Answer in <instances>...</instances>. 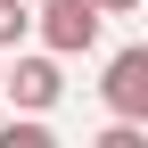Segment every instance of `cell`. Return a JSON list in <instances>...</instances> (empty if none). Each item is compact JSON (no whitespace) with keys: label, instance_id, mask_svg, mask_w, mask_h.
Returning a JSON list of instances; mask_svg holds the SVG:
<instances>
[{"label":"cell","instance_id":"obj_1","mask_svg":"<svg viewBox=\"0 0 148 148\" xmlns=\"http://www.w3.org/2000/svg\"><path fill=\"white\" fill-rule=\"evenodd\" d=\"M99 0H33V33H41L49 58H82V49H99Z\"/></svg>","mask_w":148,"mask_h":148},{"label":"cell","instance_id":"obj_2","mask_svg":"<svg viewBox=\"0 0 148 148\" xmlns=\"http://www.w3.org/2000/svg\"><path fill=\"white\" fill-rule=\"evenodd\" d=\"M0 99H8V107H25V115H49V107L66 99L58 58H49V49H25L16 66H0Z\"/></svg>","mask_w":148,"mask_h":148},{"label":"cell","instance_id":"obj_3","mask_svg":"<svg viewBox=\"0 0 148 148\" xmlns=\"http://www.w3.org/2000/svg\"><path fill=\"white\" fill-rule=\"evenodd\" d=\"M99 99H107V115H123V123H148V49H115L99 74Z\"/></svg>","mask_w":148,"mask_h":148},{"label":"cell","instance_id":"obj_4","mask_svg":"<svg viewBox=\"0 0 148 148\" xmlns=\"http://www.w3.org/2000/svg\"><path fill=\"white\" fill-rule=\"evenodd\" d=\"M0 148H49V123H41V115H25V107H16V115L0 123Z\"/></svg>","mask_w":148,"mask_h":148},{"label":"cell","instance_id":"obj_5","mask_svg":"<svg viewBox=\"0 0 148 148\" xmlns=\"http://www.w3.org/2000/svg\"><path fill=\"white\" fill-rule=\"evenodd\" d=\"M25 33H33V8L25 0H0V49H25Z\"/></svg>","mask_w":148,"mask_h":148},{"label":"cell","instance_id":"obj_6","mask_svg":"<svg viewBox=\"0 0 148 148\" xmlns=\"http://www.w3.org/2000/svg\"><path fill=\"white\" fill-rule=\"evenodd\" d=\"M140 8V0H99V16H132Z\"/></svg>","mask_w":148,"mask_h":148}]
</instances>
